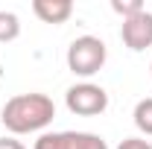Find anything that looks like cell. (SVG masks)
<instances>
[{
  "label": "cell",
  "mask_w": 152,
  "mask_h": 149,
  "mask_svg": "<svg viewBox=\"0 0 152 149\" xmlns=\"http://www.w3.org/2000/svg\"><path fill=\"white\" fill-rule=\"evenodd\" d=\"M56 117V102L47 93H18L12 96L3 111L0 120L12 134H29V131L47 129Z\"/></svg>",
  "instance_id": "cell-1"
},
{
  "label": "cell",
  "mask_w": 152,
  "mask_h": 149,
  "mask_svg": "<svg viewBox=\"0 0 152 149\" xmlns=\"http://www.w3.org/2000/svg\"><path fill=\"white\" fill-rule=\"evenodd\" d=\"M105 58H108L105 41L96 38V35H79L67 47V67H70L73 76H85L88 79V76L99 73Z\"/></svg>",
  "instance_id": "cell-2"
},
{
  "label": "cell",
  "mask_w": 152,
  "mask_h": 149,
  "mask_svg": "<svg viewBox=\"0 0 152 149\" xmlns=\"http://www.w3.org/2000/svg\"><path fill=\"white\" fill-rule=\"evenodd\" d=\"M64 105L67 111L76 114V117H96L108 108V93L102 85H94V82H76L67 88L64 93Z\"/></svg>",
  "instance_id": "cell-3"
},
{
  "label": "cell",
  "mask_w": 152,
  "mask_h": 149,
  "mask_svg": "<svg viewBox=\"0 0 152 149\" xmlns=\"http://www.w3.org/2000/svg\"><path fill=\"white\" fill-rule=\"evenodd\" d=\"M32 149H108L94 131H44Z\"/></svg>",
  "instance_id": "cell-4"
},
{
  "label": "cell",
  "mask_w": 152,
  "mask_h": 149,
  "mask_svg": "<svg viewBox=\"0 0 152 149\" xmlns=\"http://www.w3.org/2000/svg\"><path fill=\"white\" fill-rule=\"evenodd\" d=\"M120 38L132 53H143L146 47H152V12L143 9L132 18H126L120 26Z\"/></svg>",
  "instance_id": "cell-5"
},
{
  "label": "cell",
  "mask_w": 152,
  "mask_h": 149,
  "mask_svg": "<svg viewBox=\"0 0 152 149\" xmlns=\"http://www.w3.org/2000/svg\"><path fill=\"white\" fill-rule=\"evenodd\" d=\"M32 12L44 23H64L73 15V3L70 0H32Z\"/></svg>",
  "instance_id": "cell-6"
},
{
  "label": "cell",
  "mask_w": 152,
  "mask_h": 149,
  "mask_svg": "<svg viewBox=\"0 0 152 149\" xmlns=\"http://www.w3.org/2000/svg\"><path fill=\"white\" fill-rule=\"evenodd\" d=\"M134 126H137V131L140 134H146V137H152V96H146V99H140L137 105H134Z\"/></svg>",
  "instance_id": "cell-7"
},
{
  "label": "cell",
  "mask_w": 152,
  "mask_h": 149,
  "mask_svg": "<svg viewBox=\"0 0 152 149\" xmlns=\"http://www.w3.org/2000/svg\"><path fill=\"white\" fill-rule=\"evenodd\" d=\"M20 35V20L15 12H0V44H9V41H15Z\"/></svg>",
  "instance_id": "cell-8"
},
{
  "label": "cell",
  "mask_w": 152,
  "mask_h": 149,
  "mask_svg": "<svg viewBox=\"0 0 152 149\" xmlns=\"http://www.w3.org/2000/svg\"><path fill=\"white\" fill-rule=\"evenodd\" d=\"M111 9L117 15H123V20H126V18H132V15H137V12H143V3L140 0H114Z\"/></svg>",
  "instance_id": "cell-9"
},
{
  "label": "cell",
  "mask_w": 152,
  "mask_h": 149,
  "mask_svg": "<svg viewBox=\"0 0 152 149\" xmlns=\"http://www.w3.org/2000/svg\"><path fill=\"white\" fill-rule=\"evenodd\" d=\"M117 149H152V143H149V140H143V137H126Z\"/></svg>",
  "instance_id": "cell-10"
},
{
  "label": "cell",
  "mask_w": 152,
  "mask_h": 149,
  "mask_svg": "<svg viewBox=\"0 0 152 149\" xmlns=\"http://www.w3.org/2000/svg\"><path fill=\"white\" fill-rule=\"evenodd\" d=\"M0 149H26V146L15 137H0Z\"/></svg>",
  "instance_id": "cell-11"
},
{
  "label": "cell",
  "mask_w": 152,
  "mask_h": 149,
  "mask_svg": "<svg viewBox=\"0 0 152 149\" xmlns=\"http://www.w3.org/2000/svg\"><path fill=\"white\" fill-rule=\"evenodd\" d=\"M149 73H152V67H149Z\"/></svg>",
  "instance_id": "cell-12"
}]
</instances>
